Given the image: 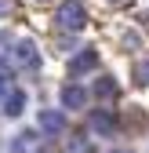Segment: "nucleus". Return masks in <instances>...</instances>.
I'll list each match as a JSON object with an SVG mask.
<instances>
[{
  "label": "nucleus",
  "mask_w": 149,
  "mask_h": 153,
  "mask_svg": "<svg viewBox=\"0 0 149 153\" xmlns=\"http://www.w3.org/2000/svg\"><path fill=\"white\" fill-rule=\"evenodd\" d=\"M55 26L66 29V33H77L87 26V7L80 4V0H62L58 11H55Z\"/></svg>",
  "instance_id": "1"
},
{
  "label": "nucleus",
  "mask_w": 149,
  "mask_h": 153,
  "mask_svg": "<svg viewBox=\"0 0 149 153\" xmlns=\"http://www.w3.org/2000/svg\"><path fill=\"white\" fill-rule=\"evenodd\" d=\"M36 128H40L44 135H62V131H66V113H58V109H40Z\"/></svg>",
  "instance_id": "2"
},
{
  "label": "nucleus",
  "mask_w": 149,
  "mask_h": 153,
  "mask_svg": "<svg viewBox=\"0 0 149 153\" xmlns=\"http://www.w3.org/2000/svg\"><path fill=\"white\" fill-rule=\"evenodd\" d=\"M11 153H40V131H18L11 139Z\"/></svg>",
  "instance_id": "3"
},
{
  "label": "nucleus",
  "mask_w": 149,
  "mask_h": 153,
  "mask_svg": "<svg viewBox=\"0 0 149 153\" xmlns=\"http://www.w3.org/2000/svg\"><path fill=\"white\" fill-rule=\"evenodd\" d=\"M95 66H98V51H95V48H84V51L77 55V59L69 62V76H80V73H91Z\"/></svg>",
  "instance_id": "4"
},
{
  "label": "nucleus",
  "mask_w": 149,
  "mask_h": 153,
  "mask_svg": "<svg viewBox=\"0 0 149 153\" xmlns=\"http://www.w3.org/2000/svg\"><path fill=\"white\" fill-rule=\"evenodd\" d=\"M58 99H62V106H66V109H84V106H87V91H84L80 84H66Z\"/></svg>",
  "instance_id": "5"
},
{
  "label": "nucleus",
  "mask_w": 149,
  "mask_h": 153,
  "mask_svg": "<svg viewBox=\"0 0 149 153\" xmlns=\"http://www.w3.org/2000/svg\"><path fill=\"white\" fill-rule=\"evenodd\" d=\"M15 62L26 66V69H36V66H40V59H36V44H33V40H18V48H15Z\"/></svg>",
  "instance_id": "6"
},
{
  "label": "nucleus",
  "mask_w": 149,
  "mask_h": 153,
  "mask_svg": "<svg viewBox=\"0 0 149 153\" xmlns=\"http://www.w3.org/2000/svg\"><path fill=\"white\" fill-rule=\"evenodd\" d=\"M91 131H98V135H113V131H117L113 113H109V109H95V113H91Z\"/></svg>",
  "instance_id": "7"
},
{
  "label": "nucleus",
  "mask_w": 149,
  "mask_h": 153,
  "mask_svg": "<svg viewBox=\"0 0 149 153\" xmlns=\"http://www.w3.org/2000/svg\"><path fill=\"white\" fill-rule=\"evenodd\" d=\"M22 109H26V91L22 88H11L4 95V117H18Z\"/></svg>",
  "instance_id": "8"
},
{
  "label": "nucleus",
  "mask_w": 149,
  "mask_h": 153,
  "mask_svg": "<svg viewBox=\"0 0 149 153\" xmlns=\"http://www.w3.org/2000/svg\"><path fill=\"white\" fill-rule=\"evenodd\" d=\"M95 95L98 99H117V80L113 76H102V80L95 84Z\"/></svg>",
  "instance_id": "9"
},
{
  "label": "nucleus",
  "mask_w": 149,
  "mask_h": 153,
  "mask_svg": "<svg viewBox=\"0 0 149 153\" xmlns=\"http://www.w3.org/2000/svg\"><path fill=\"white\" fill-rule=\"evenodd\" d=\"M135 84L138 88H149V62H138L135 66Z\"/></svg>",
  "instance_id": "10"
},
{
  "label": "nucleus",
  "mask_w": 149,
  "mask_h": 153,
  "mask_svg": "<svg viewBox=\"0 0 149 153\" xmlns=\"http://www.w3.org/2000/svg\"><path fill=\"white\" fill-rule=\"evenodd\" d=\"M7 91H11V73H0V102H4Z\"/></svg>",
  "instance_id": "11"
},
{
  "label": "nucleus",
  "mask_w": 149,
  "mask_h": 153,
  "mask_svg": "<svg viewBox=\"0 0 149 153\" xmlns=\"http://www.w3.org/2000/svg\"><path fill=\"white\" fill-rule=\"evenodd\" d=\"M11 11V4H7V0H0V15H7Z\"/></svg>",
  "instance_id": "12"
},
{
  "label": "nucleus",
  "mask_w": 149,
  "mask_h": 153,
  "mask_svg": "<svg viewBox=\"0 0 149 153\" xmlns=\"http://www.w3.org/2000/svg\"><path fill=\"white\" fill-rule=\"evenodd\" d=\"M109 153H135V149H109Z\"/></svg>",
  "instance_id": "13"
},
{
  "label": "nucleus",
  "mask_w": 149,
  "mask_h": 153,
  "mask_svg": "<svg viewBox=\"0 0 149 153\" xmlns=\"http://www.w3.org/2000/svg\"><path fill=\"white\" fill-rule=\"evenodd\" d=\"M109 4H127V0H109Z\"/></svg>",
  "instance_id": "14"
},
{
  "label": "nucleus",
  "mask_w": 149,
  "mask_h": 153,
  "mask_svg": "<svg viewBox=\"0 0 149 153\" xmlns=\"http://www.w3.org/2000/svg\"><path fill=\"white\" fill-rule=\"evenodd\" d=\"M36 4H51V0H36Z\"/></svg>",
  "instance_id": "15"
}]
</instances>
